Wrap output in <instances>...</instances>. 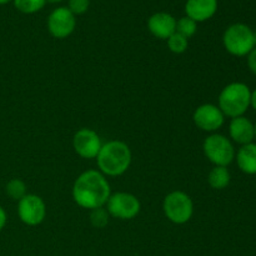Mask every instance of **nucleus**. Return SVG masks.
I'll use <instances>...</instances> for the list:
<instances>
[{
  "label": "nucleus",
  "mask_w": 256,
  "mask_h": 256,
  "mask_svg": "<svg viewBox=\"0 0 256 256\" xmlns=\"http://www.w3.org/2000/svg\"><path fill=\"white\" fill-rule=\"evenodd\" d=\"M72 194L78 206L92 210L105 206L112 189L106 176L99 170H86L76 178Z\"/></svg>",
  "instance_id": "nucleus-1"
},
{
  "label": "nucleus",
  "mask_w": 256,
  "mask_h": 256,
  "mask_svg": "<svg viewBox=\"0 0 256 256\" xmlns=\"http://www.w3.org/2000/svg\"><path fill=\"white\" fill-rule=\"evenodd\" d=\"M132 154L129 145L122 140H110L102 144L96 156L99 172L105 176H120L129 170Z\"/></svg>",
  "instance_id": "nucleus-2"
},
{
  "label": "nucleus",
  "mask_w": 256,
  "mask_h": 256,
  "mask_svg": "<svg viewBox=\"0 0 256 256\" xmlns=\"http://www.w3.org/2000/svg\"><path fill=\"white\" fill-rule=\"evenodd\" d=\"M252 92L242 82H232L222 90L219 95V109L230 118L242 116L250 106Z\"/></svg>",
  "instance_id": "nucleus-3"
},
{
  "label": "nucleus",
  "mask_w": 256,
  "mask_h": 256,
  "mask_svg": "<svg viewBox=\"0 0 256 256\" xmlns=\"http://www.w3.org/2000/svg\"><path fill=\"white\" fill-rule=\"evenodd\" d=\"M162 212L172 224H186L194 214V202L185 192L174 190L164 198Z\"/></svg>",
  "instance_id": "nucleus-4"
},
{
  "label": "nucleus",
  "mask_w": 256,
  "mask_h": 256,
  "mask_svg": "<svg viewBox=\"0 0 256 256\" xmlns=\"http://www.w3.org/2000/svg\"><path fill=\"white\" fill-rule=\"evenodd\" d=\"M222 42L228 52L235 56H244L254 49L252 30L242 22L230 25L225 30Z\"/></svg>",
  "instance_id": "nucleus-5"
},
{
  "label": "nucleus",
  "mask_w": 256,
  "mask_h": 256,
  "mask_svg": "<svg viewBox=\"0 0 256 256\" xmlns=\"http://www.w3.org/2000/svg\"><path fill=\"white\" fill-rule=\"evenodd\" d=\"M202 152L215 166H228L235 158L232 142L220 134H212L202 142Z\"/></svg>",
  "instance_id": "nucleus-6"
},
{
  "label": "nucleus",
  "mask_w": 256,
  "mask_h": 256,
  "mask_svg": "<svg viewBox=\"0 0 256 256\" xmlns=\"http://www.w3.org/2000/svg\"><path fill=\"white\" fill-rule=\"evenodd\" d=\"M105 209L108 210L110 216L115 219L132 220L139 215L142 204L134 194L119 192L110 195L105 204Z\"/></svg>",
  "instance_id": "nucleus-7"
},
{
  "label": "nucleus",
  "mask_w": 256,
  "mask_h": 256,
  "mask_svg": "<svg viewBox=\"0 0 256 256\" xmlns=\"http://www.w3.org/2000/svg\"><path fill=\"white\" fill-rule=\"evenodd\" d=\"M18 216L28 226H38L46 216L45 202L35 194H26L18 202Z\"/></svg>",
  "instance_id": "nucleus-8"
},
{
  "label": "nucleus",
  "mask_w": 256,
  "mask_h": 256,
  "mask_svg": "<svg viewBox=\"0 0 256 256\" xmlns=\"http://www.w3.org/2000/svg\"><path fill=\"white\" fill-rule=\"evenodd\" d=\"M76 26L75 15L68 8L60 6L52 10L48 18V30L55 39L70 36Z\"/></svg>",
  "instance_id": "nucleus-9"
},
{
  "label": "nucleus",
  "mask_w": 256,
  "mask_h": 256,
  "mask_svg": "<svg viewBox=\"0 0 256 256\" xmlns=\"http://www.w3.org/2000/svg\"><path fill=\"white\" fill-rule=\"evenodd\" d=\"M102 142L96 132L88 128L78 130L72 138L74 152L82 159H96Z\"/></svg>",
  "instance_id": "nucleus-10"
},
{
  "label": "nucleus",
  "mask_w": 256,
  "mask_h": 256,
  "mask_svg": "<svg viewBox=\"0 0 256 256\" xmlns=\"http://www.w3.org/2000/svg\"><path fill=\"white\" fill-rule=\"evenodd\" d=\"M225 115L219 106L214 104H202L195 109L192 114V122L200 130L206 132H214L222 126Z\"/></svg>",
  "instance_id": "nucleus-11"
},
{
  "label": "nucleus",
  "mask_w": 256,
  "mask_h": 256,
  "mask_svg": "<svg viewBox=\"0 0 256 256\" xmlns=\"http://www.w3.org/2000/svg\"><path fill=\"white\" fill-rule=\"evenodd\" d=\"M148 29L158 39L168 40L176 32V19L169 12H155L148 19Z\"/></svg>",
  "instance_id": "nucleus-12"
},
{
  "label": "nucleus",
  "mask_w": 256,
  "mask_h": 256,
  "mask_svg": "<svg viewBox=\"0 0 256 256\" xmlns=\"http://www.w3.org/2000/svg\"><path fill=\"white\" fill-rule=\"evenodd\" d=\"M218 10V0H188L185 4L186 16L196 22L212 19Z\"/></svg>",
  "instance_id": "nucleus-13"
},
{
  "label": "nucleus",
  "mask_w": 256,
  "mask_h": 256,
  "mask_svg": "<svg viewBox=\"0 0 256 256\" xmlns=\"http://www.w3.org/2000/svg\"><path fill=\"white\" fill-rule=\"evenodd\" d=\"M229 132L235 142L242 145L250 144L255 138V126L244 116L232 118L229 125Z\"/></svg>",
  "instance_id": "nucleus-14"
},
{
  "label": "nucleus",
  "mask_w": 256,
  "mask_h": 256,
  "mask_svg": "<svg viewBox=\"0 0 256 256\" xmlns=\"http://www.w3.org/2000/svg\"><path fill=\"white\" fill-rule=\"evenodd\" d=\"M236 162L245 174H256V144L242 145L236 154Z\"/></svg>",
  "instance_id": "nucleus-15"
},
{
  "label": "nucleus",
  "mask_w": 256,
  "mask_h": 256,
  "mask_svg": "<svg viewBox=\"0 0 256 256\" xmlns=\"http://www.w3.org/2000/svg\"><path fill=\"white\" fill-rule=\"evenodd\" d=\"M230 172L226 166H214L208 175V182L215 190H222L230 184Z\"/></svg>",
  "instance_id": "nucleus-16"
},
{
  "label": "nucleus",
  "mask_w": 256,
  "mask_h": 256,
  "mask_svg": "<svg viewBox=\"0 0 256 256\" xmlns=\"http://www.w3.org/2000/svg\"><path fill=\"white\" fill-rule=\"evenodd\" d=\"M5 192L10 199L19 202L26 195V184L22 179H12L5 186Z\"/></svg>",
  "instance_id": "nucleus-17"
},
{
  "label": "nucleus",
  "mask_w": 256,
  "mask_h": 256,
  "mask_svg": "<svg viewBox=\"0 0 256 256\" xmlns=\"http://www.w3.org/2000/svg\"><path fill=\"white\" fill-rule=\"evenodd\" d=\"M14 6L22 14H34L46 4V0H12Z\"/></svg>",
  "instance_id": "nucleus-18"
},
{
  "label": "nucleus",
  "mask_w": 256,
  "mask_h": 256,
  "mask_svg": "<svg viewBox=\"0 0 256 256\" xmlns=\"http://www.w3.org/2000/svg\"><path fill=\"white\" fill-rule=\"evenodd\" d=\"M196 30L198 22L190 19L189 16L180 18L179 20H176V32H179L180 35L185 36L186 39H190L192 36H194Z\"/></svg>",
  "instance_id": "nucleus-19"
},
{
  "label": "nucleus",
  "mask_w": 256,
  "mask_h": 256,
  "mask_svg": "<svg viewBox=\"0 0 256 256\" xmlns=\"http://www.w3.org/2000/svg\"><path fill=\"white\" fill-rule=\"evenodd\" d=\"M188 46H189V39H186L176 32L168 39V48L174 54H182V52H186Z\"/></svg>",
  "instance_id": "nucleus-20"
},
{
  "label": "nucleus",
  "mask_w": 256,
  "mask_h": 256,
  "mask_svg": "<svg viewBox=\"0 0 256 256\" xmlns=\"http://www.w3.org/2000/svg\"><path fill=\"white\" fill-rule=\"evenodd\" d=\"M110 215L105 206L90 210V222L96 229H104L109 224Z\"/></svg>",
  "instance_id": "nucleus-21"
},
{
  "label": "nucleus",
  "mask_w": 256,
  "mask_h": 256,
  "mask_svg": "<svg viewBox=\"0 0 256 256\" xmlns=\"http://www.w3.org/2000/svg\"><path fill=\"white\" fill-rule=\"evenodd\" d=\"M90 6V0H69L68 9L74 15H82L88 12Z\"/></svg>",
  "instance_id": "nucleus-22"
},
{
  "label": "nucleus",
  "mask_w": 256,
  "mask_h": 256,
  "mask_svg": "<svg viewBox=\"0 0 256 256\" xmlns=\"http://www.w3.org/2000/svg\"><path fill=\"white\" fill-rule=\"evenodd\" d=\"M248 55H249V56H248V65H249V69L252 70V72H254L256 75V49H252Z\"/></svg>",
  "instance_id": "nucleus-23"
},
{
  "label": "nucleus",
  "mask_w": 256,
  "mask_h": 256,
  "mask_svg": "<svg viewBox=\"0 0 256 256\" xmlns=\"http://www.w3.org/2000/svg\"><path fill=\"white\" fill-rule=\"evenodd\" d=\"M6 222H8L6 212L4 210V208L0 206V232H2V230L5 228V225H6Z\"/></svg>",
  "instance_id": "nucleus-24"
},
{
  "label": "nucleus",
  "mask_w": 256,
  "mask_h": 256,
  "mask_svg": "<svg viewBox=\"0 0 256 256\" xmlns=\"http://www.w3.org/2000/svg\"><path fill=\"white\" fill-rule=\"evenodd\" d=\"M250 105H252V108L256 110V89L252 92V99H250Z\"/></svg>",
  "instance_id": "nucleus-25"
},
{
  "label": "nucleus",
  "mask_w": 256,
  "mask_h": 256,
  "mask_svg": "<svg viewBox=\"0 0 256 256\" xmlns=\"http://www.w3.org/2000/svg\"><path fill=\"white\" fill-rule=\"evenodd\" d=\"M9 2H12V0H0V5H4V4H8Z\"/></svg>",
  "instance_id": "nucleus-26"
},
{
  "label": "nucleus",
  "mask_w": 256,
  "mask_h": 256,
  "mask_svg": "<svg viewBox=\"0 0 256 256\" xmlns=\"http://www.w3.org/2000/svg\"><path fill=\"white\" fill-rule=\"evenodd\" d=\"M252 36H254V46H256V30L252 32Z\"/></svg>",
  "instance_id": "nucleus-27"
},
{
  "label": "nucleus",
  "mask_w": 256,
  "mask_h": 256,
  "mask_svg": "<svg viewBox=\"0 0 256 256\" xmlns=\"http://www.w3.org/2000/svg\"><path fill=\"white\" fill-rule=\"evenodd\" d=\"M46 2H64V0H46Z\"/></svg>",
  "instance_id": "nucleus-28"
},
{
  "label": "nucleus",
  "mask_w": 256,
  "mask_h": 256,
  "mask_svg": "<svg viewBox=\"0 0 256 256\" xmlns=\"http://www.w3.org/2000/svg\"><path fill=\"white\" fill-rule=\"evenodd\" d=\"M254 126H255V138H256V125H254Z\"/></svg>",
  "instance_id": "nucleus-29"
}]
</instances>
